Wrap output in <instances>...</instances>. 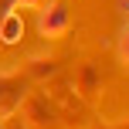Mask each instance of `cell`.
<instances>
[{
    "label": "cell",
    "instance_id": "1",
    "mask_svg": "<svg viewBox=\"0 0 129 129\" xmlns=\"http://www.w3.org/2000/svg\"><path fill=\"white\" fill-rule=\"evenodd\" d=\"M27 99V85L20 75H0V119H7L14 109H20Z\"/></svg>",
    "mask_w": 129,
    "mask_h": 129
},
{
    "label": "cell",
    "instance_id": "2",
    "mask_svg": "<svg viewBox=\"0 0 129 129\" xmlns=\"http://www.w3.org/2000/svg\"><path fill=\"white\" fill-rule=\"evenodd\" d=\"M24 126L27 129H58V116H54V109L48 105V99L31 95L24 102Z\"/></svg>",
    "mask_w": 129,
    "mask_h": 129
},
{
    "label": "cell",
    "instance_id": "3",
    "mask_svg": "<svg viewBox=\"0 0 129 129\" xmlns=\"http://www.w3.org/2000/svg\"><path fill=\"white\" fill-rule=\"evenodd\" d=\"M68 7L61 4H51V7H44L41 10V17H38V27H41V34H48V38H58V34H64L68 31Z\"/></svg>",
    "mask_w": 129,
    "mask_h": 129
},
{
    "label": "cell",
    "instance_id": "4",
    "mask_svg": "<svg viewBox=\"0 0 129 129\" xmlns=\"http://www.w3.org/2000/svg\"><path fill=\"white\" fill-rule=\"evenodd\" d=\"M20 34H24V20H20V14L4 10V17H0V41H4V44H14V41H20Z\"/></svg>",
    "mask_w": 129,
    "mask_h": 129
},
{
    "label": "cell",
    "instance_id": "5",
    "mask_svg": "<svg viewBox=\"0 0 129 129\" xmlns=\"http://www.w3.org/2000/svg\"><path fill=\"white\" fill-rule=\"evenodd\" d=\"M122 58H129V31L122 34Z\"/></svg>",
    "mask_w": 129,
    "mask_h": 129
},
{
    "label": "cell",
    "instance_id": "6",
    "mask_svg": "<svg viewBox=\"0 0 129 129\" xmlns=\"http://www.w3.org/2000/svg\"><path fill=\"white\" fill-rule=\"evenodd\" d=\"M122 7H129V0H122Z\"/></svg>",
    "mask_w": 129,
    "mask_h": 129
},
{
    "label": "cell",
    "instance_id": "7",
    "mask_svg": "<svg viewBox=\"0 0 129 129\" xmlns=\"http://www.w3.org/2000/svg\"><path fill=\"white\" fill-rule=\"evenodd\" d=\"M0 129H4V126H0Z\"/></svg>",
    "mask_w": 129,
    "mask_h": 129
}]
</instances>
